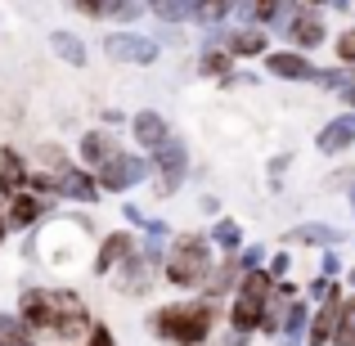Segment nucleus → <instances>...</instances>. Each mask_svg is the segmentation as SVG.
I'll return each mask as SVG.
<instances>
[{
    "instance_id": "nucleus-18",
    "label": "nucleus",
    "mask_w": 355,
    "mask_h": 346,
    "mask_svg": "<svg viewBox=\"0 0 355 346\" xmlns=\"http://www.w3.org/2000/svg\"><path fill=\"white\" fill-rule=\"evenodd\" d=\"M225 50L230 54H261L266 50V36H261V27H243V32L225 36Z\"/></svg>"
},
{
    "instance_id": "nucleus-35",
    "label": "nucleus",
    "mask_w": 355,
    "mask_h": 346,
    "mask_svg": "<svg viewBox=\"0 0 355 346\" xmlns=\"http://www.w3.org/2000/svg\"><path fill=\"white\" fill-rule=\"evenodd\" d=\"M270 275H275V279H284V275H288V257H284V252L270 261Z\"/></svg>"
},
{
    "instance_id": "nucleus-25",
    "label": "nucleus",
    "mask_w": 355,
    "mask_h": 346,
    "mask_svg": "<svg viewBox=\"0 0 355 346\" xmlns=\"http://www.w3.org/2000/svg\"><path fill=\"white\" fill-rule=\"evenodd\" d=\"M239 0H198L193 5V18H202V23H220L225 14H234Z\"/></svg>"
},
{
    "instance_id": "nucleus-36",
    "label": "nucleus",
    "mask_w": 355,
    "mask_h": 346,
    "mask_svg": "<svg viewBox=\"0 0 355 346\" xmlns=\"http://www.w3.org/2000/svg\"><path fill=\"white\" fill-rule=\"evenodd\" d=\"M338 270H342V261H338V257H333V252H324V275H329V279H333V275H338Z\"/></svg>"
},
{
    "instance_id": "nucleus-42",
    "label": "nucleus",
    "mask_w": 355,
    "mask_h": 346,
    "mask_svg": "<svg viewBox=\"0 0 355 346\" xmlns=\"http://www.w3.org/2000/svg\"><path fill=\"white\" fill-rule=\"evenodd\" d=\"M351 202H355V189H351Z\"/></svg>"
},
{
    "instance_id": "nucleus-11",
    "label": "nucleus",
    "mask_w": 355,
    "mask_h": 346,
    "mask_svg": "<svg viewBox=\"0 0 355 346\" xmlns=\"http://www.w3.org/2000/svg\"><path fill=\"white\" fill-rule=\"evenodd\" d=\"M148 279H153V261H148V252L144 257H135V252H130L126 261H121V293H144V284Z\"/></svg>"
},
{
    "instance_id": "nucleus-14",
    "label": "nucleus",
    "mask_w": 355,
    "mask_h": 346,
    "mask_svg": "<svg viewBox=\"0 0 355 346\" xmlns=\"http://www.w3.org/2000/svg\"><path fill=\"white\" fill-rule=\"evenodd\" d=\"M54 189H63L68 198H81V202H95L99 198V184L90 180V175H81V171H63Z\"/></svg>"
},
{
    "instance_id": "nucleus-32",
    "label": "nucleus",
    "mask_w": 355,
    "mask_h": 346,
    "mask_svg": "<svg viewBox=\"0 0 355 346\" xmlns=\"http://www.w3.org/2000/svg\"><path fill=\"white\" fill-rule=\"evenodd\" d=\"M261 257H266V248H243L239 270H257V266H261Z\"/></svg>"
},
{
    "instance_id": "nucleus-9",
    "label": "nucleus",
    "mask_w": 355,
    "mask_h": 346,
    "mask_svg": "<svg viewBox=\"0 0 355 346\" xmlns=\"http://www.w3.org/2000/svg\"><path fill=\"white\" fill-rule=\"evenodd\" d=\"M355 144V108L351 113H342V117H333L329 126L320 130V139H315V148H320V153H347V148Z\"/></svg>"
},
{
    "instance_id": "nucleus-38",
    "label": "nucleus",
    "mask_w": 355,
    "mask_h": 346,
    "mask_svg": "<svg viewBox=\"0 0 355 346\" xmlns=\"http://www.w3.org/2000/svg\"><path fill=\"white\" fill-rule=\"evenodd\" d=\"M342 99H347V108H355V81H351L347 90H342Z\"/></svg>"
},
{
    "instance_id": "nucleus-27",
    "label": "nucleus",
    "mask_w": 355,
    "mask_h": 346,
    "mask_svg": "<svg viewBox=\"0 0 355 346\" xmlns=\"http://www.w3.org/2000/svg\"><path fill=\"white\" fill-rule=\"evenodd\" d=\"M211 243H216V248H225V252H239L243 230L234 225V220H216V230H211Z\"/></svg>"
},
{
    "instance_id": "nucleus-12",
    "label": "nucleus",
    "mask_w": 355,
    "mask_h": 346,
    "mask_svg": "<svg viewBox=\"0 0 355 346\" xmlns=\"http://www.w3.org/2000/svg\"><path fill=\"white\" fill-rule=\"evenodd\" d=\"M135 252V243H130V234H108L104 239V248H99V261H95V270L99 275H108L113 266H121V261Z\"/></svg>"
},
{
    "instance_id": "nucleus-33",
    "label": "nucleus",
    "mask_w": 355,
    "mask_h": 346,
    "mask_svg": "<svg viewBox=\"0 0 355 346\" xmlns=\"http://www.w3.org/2000/svg\"><path fill=\"white\" fill-rule=\"evenodd\" d=\"M333 293H338V288H333V279H329V275L311 284V297H320V302H324V297H333Z\"/></svg>"
},
{
    "instance_id": "nucleus-5",
    "label": "nucleus",
    "mask_w": 355,
    "mask_h": 346,
    "mask_svg": "<svg viewBox=\"0 0 355 346\" xmlns=\"http://www.w3.org/2000/svg\"><path fill=\"white\" fill-rule=\"evenodd\" d=\"M144 171H148L144 157H135V153H113V157L104 162L99 184H104V189H113V193H121V189H130V184L144 180Z\"/></svg>"
},
{
    "instance_id": "nucleus-6",
    "label": "nucleus",
    "mask_w": 355,
    "mask_h": 346,
    "mask_svg": "<svg viewBox=\"0 0 355 346\" xmlns=\"http://www.w3.org/2000/svg\"><path fill=\"white\" fill-rule=\"evenodd\" d=\"M104 50L113 63H153L157 59V45L148 36H135V32H113L104 41Z\"/></svg>"
},
{
    "instance_id": "nucleus-4",
    "label": "nucleus",
    "mask_w": 355,
    "mask_h": 346,
    "mask_svg": "<svg viewBox=\"0 0 355 346\" xmlns=\"http://www.w3.org/2000/svg\"><path fill=\"white\" fill-rule=\"evenodd\" d=\"M275 297V275L270 270H243V284H239V302L234 311H230V324H234L239 333H252L261 329V320H266V302Z\"/></svg>"
},
{
    "instance_id": "nucleus-31",
    "label": "nucleus",
    "mask_w": 355,
    "mask_h": 346,
    "mask_svg": "<svg viewBox=\"0 0 355 346\" xmlns=\"http://www.w3.org/2000/svg\"><path fill=\"white\" fill-rule=\"evenodd\" d=\"M139 14H144V0H117V9H113V18H126V23Z\"/></svg>"
},
{
    "instance_id": "nucleus-24",
    "label": "nucleus",
    "mask_w": 355,
    "mask_h": 346,
    "mask_svg": "<svg viewBox=\"0 0 355 346\" xmlns=\"http://www.w3.org/2000/svg\"><path fill=\"white\" fill-rule=\"evenodd\" d=\"M202 77H230V50L225 45H211V50H202Z\"/></svg>"
},
{
    "instance_id": "nucleus-39",
    "label": "nucleus",
    "mask_w": 355,
    "mask_h": 346,
    "mask_svg": "<svg viewBox=\"0 0 355 346\" xmlns=\"http://www.w3.org/2000/svg\"><path fill=\"white\" fill-rule=\"evenodd\" d=\"M302 5H311V9H315V5H329V0H302Z\"/></svg>"
},
{
    "instance_id": "nucleus-21",
    "label": "nucleus",
    "mask_w": 355,
    "mask_h": 346,
    "mask_svg": "<svg viewBox=\"0 0 355 346\" xmlns=\"http://www.w3.org/2000/svg\"><path fill=\"white\" fill-rule=\"evenodd\" d=\"M50 45H54V54H59V59L77 63V68L86 63V45H81V41H77L72 32H54V36H50Z\"/></svg>"
},
{
    "instance_id": "nucleus-26",
    "label": "nucleus",
    "mask_w": 355,
    "mask_h": 346,
    "mask_svg": "<svg viewBox=\"0 0 355 346\" xmlns=\"http://www.w3.org/2000/svg\"><path fill=\"white\" fill-rule=\"evenodd\" d=\"M333 346H355V297L342 302V315H338V333H333Z\"/></svg>"
},
{
    "instance_id": "nucleus-1",
    "label": "nucleus",
    "mask_w": 355,
    "mask_h": 346,
    "mask_svg": "<svg viewBox=\"0 0 355 346\" xmlns=\"http://www.w3.org/2000/svg\"><path fill=\"white\" fill-rule=\"evenodd\" d=\"M18 320L27 329L45 333V338L72 342L77 333H86V311H81L77 293H63V288H50V293H23L18 302Z\"/></svg>"
},
{
    "instance_id": "nucleus-30",
    "label": "nucleus",
    "mask_w": 355,
    "mask_h": 346,
    "mask_svg": "<svg viewBox=\"0 0 355 346\" xmlns=\"http://www.w3.org/2000/svg\"><path fill=\"white\" fill-rule=\"evenodd\" d=\"M338 59L347 63V68H351V63H355V27H347V32L338 36Z\"/></svg>"
},
{
    "instance_id": "nucleus-22",
    "label": "nucleus",
    "mask_w": 355,
    "mask_h": 346,
    "mask_svg": "<svg viewBox=\"0 0 355 346\" xmlns=\"http://www.w3.org/2000/svg\"><path fill=\"white\" fill-rule=\"evenodd\" d=\"M0 346H32V329L14 315H0Z\"/></svg>"
},
{
    "instance_id": "nucleus-10",
    "label": "nucleus",
    "mask_w": 355,
    "mask_h": 346,
    "mask_svg": "<svg viewBox=\"0 0 355 346\" xmlns=\"http://www.w3.org/2000/svg\"><path fill=\"white\" fill-rule=\"evenodd\" d=\"M338 315H342V297H338V293L324 297L320 315H315L311 329H306V342H311V346H329V342H333V333H338Z\"/></svg>"
},
{
    "instance_id": "nucleus-7",
    "label": "nucleus",
    "mask_w": 355,
    "mask_h": 346,
    "mask_svg": "<svg viewBox=\"0 0 355 346\" xmlns=\"http://www.w3.org/2000/svg\"><path fill=\"white\" fill-rule=\"evenodd\" d=\"M153 162H157V175H162V193H171L175 184L184 180V166H189V153H184V144H180V139H171V135H166L162 144L153 148Z\"/></svg>"
},
{
    "instance_id": "nucleus-40",
    "label": "nucleus",
    "mask_w": 355,
    "mask_h": 346,
    "mask_svg": "<svg viewBox=\"0 0 355 346\" xmlns=\"http://www.w3.org/2000/svg\"><path fill=\"white\" fill-rule=\"evenodd\" d=\"M347 284H351V288H355V270H347Z\"/></svg>"
},
{
    "instance_id": "nucleus-34",
    "label": "nucleus",
    "mask_w": 355,
    "mask_h": 346,
    "mask_svg": "<svg viewBox=\"0 0 355 346\" xmlns=\"http://www.w3.org/2000/svg\"><path fill=\"white\" fill-rule=\"evenodd\" d=\"M86 346H117L113 342V333H108V329H99V324H95V329H90V342Z\"/></svg>"
},
{
    "instance_id": "nucleus-15",
    "label": "nucleus",
    "mask_w": 355,
    "mask_h": 346,
    "mask_svg": "<svg viewBox=\"0 0 355 346\" xmlns=\"http://www.w3.org/2000/svg\"><path fill=\"white\" fill-rule=\"evenodd\" d=\"M36 216H41V198H32V193H18V198L9 202V216H5V225H14V230H27Z\"/></svg>"
},
{
    "instance_id": "nucleus-2",
    "label": "nucleus",
    "mask_w": 355,
    "mask_h": 346,
    "mask_svg": "<svg viewBox=\"0 0 355 346\" xmlns=\"http://www.w3.org/2000/svg\"><path fill=\"white\" fill-rule=\"evenodd\" d=\"M211 324H216L211 302H184V306H166V311H157L153 329H157V338H166L175 346H198V342H207Z\"/></svg>"
},
{
    "instance_id": "nucleus-13",
    "label": "nucleus",
    "mask_w": 355,
    "mask_h": 346,
    "mask_svg": "<svg viewBox=\"0 0 355 346\" xmlns=\"http://www.w3.org/2000/svg\"><path fill=\"white\" fill-rule=\"evenodd\" d=\"M113 153H117V139L108 135V130H90V135L81 139V157H86V162H95V166H104Z\"/></svg>"
},
{
    "instance_id": "nucleus-20",
    "label": "nucleus",
    "mask_w": 355,
    "mask_h": 346,
    "mask_svg": "<svg viewBox=\"0 0 355 346\" xmlns=\"http://www.w3.org/2000/svg\"><path fill=\"white\" fill-rule=\"evenodd\" d=\"M23 180H27V171L18 162V153L14 148H0V189H18Z\"/></svg>"
},
{
    "instance_id": "nucleus-29",
    "label": "nucleus",
    "mask_w": 355,
    "mask_h": 346,
    "mask_svg": "<svg viewBox=\"0 0 355 346\" xmlns=\"http://www.w3.org/2000/svg\"><path fill=\"white\" fill-rule=\"evenodd\" d=\"M72 9H81V14H90V18H104V14L117 9V0H72Z\"/></svg>"
},
{
    "instance_id": "nucleus-3",
    "label": "nucleus",
    "mask_w": 355,
    "mask_h": 346,
    "mask_svg": "<svg viewBox=\"0 0 355 346\" xmlns=\"http://www.w3.org/2000/svg\"><path fill=\"white\" fill-rule=\"evenodd\" d=\"M211 275V243L198 239V234H180L175 248L166 252V279L175 288H193Z\"/></svg>"
},
{
    "instance_id": "nucleus-8",
    "label": "nucleus",
    "mask_w": 355,
    "mask_h": 346,
    "mask_svg": "<svg viewBox=\"0 0 355 346\" xmlns=\"http://www.w3.org/2000/svg\"><path fill=\"white\" fill-rule=\"evenodd\" d=\"M266 68H270V77H284V81H315V72H320L306 54H297V50L266 54Z\"/></svg>"
},
{
    "instance_id": "nucleus-16",
    "label": "nucleus",
    "mask_w": 355,
    "mask_h": 346,
    "mask_svg": "<svg viewBox=\"0 0 355 346\" xmlns=\"http://www.w3.org/2000/svg\"><path fill=\"white\" fill-rule=\"evenodd\" d=\"M288 243H320V248H338L342 230H333V225H297L293 234H288Z\"/></svg>"
},
{
    "instance_id": "nucleus-28",
    "label": "nucleus",
    "mask_w": 355,
    "mask_h": 346,
    "mask_svg": "<svg viewBox=\"0 0 355 346\" xmlns=\"http://www.w3.org/2000/svg\"><path fill=\"white\" fill-rule=\"evenodd\" d=\"M315 81H320L324 90H338V95H342V90L355 81V72L351 68H329V72H315Z\"/></svg>"
},
{
    "instance_id": "nucleus-37",
    "label": "nucleus",
    "mask_w": 355,
    "mask_h": 346,
    "mask_svg": "<svg viewBox=\"0 0 355 346\" xmlns=\"http://www.w3.org/2000/svg\"><path fill=\"white\" fill-rule=\"evenodd\" d=\"M306 338H302V333H279V346H302Z\"/></svg>"
},
{
    "instance_id": "nucleus-41",
    "label": "nucleus",
    "mask_w": 355,
    "mask_h": 346,
    "mask_svg": "<svg viewBox=\"0 0 355 346\" xmlns=\"http://www.w3.org/2000/svg\"><path fill=\"white\" fill-rule=\"evenodd\" d=\"M0 239H5V216H0Z\"/></svg>"
},
{
    "instance_id": "nucleus-19",
    "label": "nucleus",
    "mask_w": 355,
    "mask_h": 346,
    "mask_svg": "<svg viewBox=\"0 0 355 346\" xmlns=\"http://www.w3.org/2000/svg\"><path fill=\"white\" fill-rule=\"evenodd\" d=\"M144 5L153 9L162 23H180V18L193 14V5H198V0H144Z\"/></svg>"
},
{
    "instance_id": "nucleus-17",
    "label": "nucleus",
    "mask_w": 355,
    "mask_h": 346,
    "mask_svg": "<svg viewBox=\"0 0 355 346\" xmlns=\"http://www.w3.org/2000/svg\"><path fill=\"white\" fill-rule=\"evenodd\" d=\"M135 139H139L144 148H157V144L166 139V121L157 117V113H139V117H135Z\"/></svg>"
},
{
    "instance_id": "nucleus-23",
    "label": "nucleus",
    "mask_w": 355,
    "mask_h": 346,
    "mask_svg": "<svg viewBox=\"0 0 355 346\" xmlns=\"http://www.w3.org/2000/svg\"><path fill=\"white\" fill-rule=\"evenodd\" d=\"M279 9H284V0H239V14L252 23H275Z\"/></svg>"
}]
</instances>
